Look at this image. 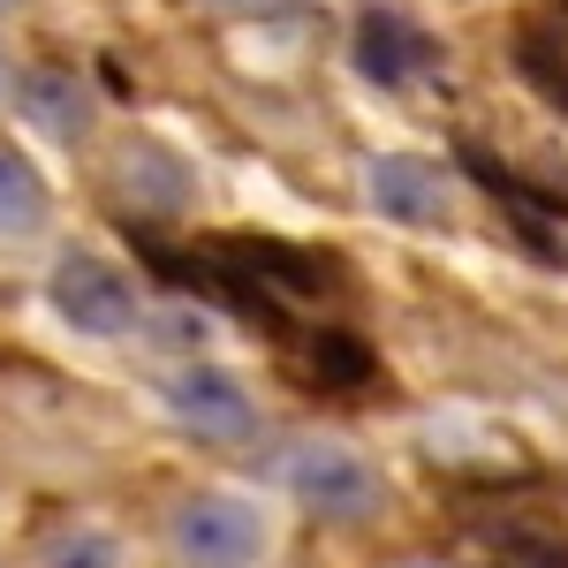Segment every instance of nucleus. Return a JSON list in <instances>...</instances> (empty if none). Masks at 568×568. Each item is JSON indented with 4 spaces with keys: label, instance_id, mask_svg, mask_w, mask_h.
<instances>
[{
    "label": "nucleus",
    "instance_id": "nucleus-1",
    "mask_svg": "<svg viewBox=\"0 0 568 568\" xmlns=\"http://www.w3.org/2000/svg\"><path fill=\"white\" fill-rule=\"evenodd\" d=\"M281 493L318 524H372L387 508L379 463L364 447H349V439H296L281 455Z\"/></svg>",
    "mask_w": 568,
    "mask_h": 568
},
{
    "label": "nucleus",
    "instance_id": "nucleus-2",
    "mask_svg": "<svg viewBox=\"0 0 568 568\" xmlns=\"http://www.w3.org/2000/svg\"><path fill=\"white\" fill-rule=\"evenodd\" d=\"M168 546L182 568H258L273 546V516H265L251 493H182L168 508Z\"/></svg>",
    "mask_w": 568,
    "mask_h": 568
},
{
    "label": "nucleus",
    "instance_id": "nucleus-3",
    "mask_svg": "<svg viewBox=\"0 0 568 568\" xmlns=\"http://www.w3.org/2000/svg\"><path fill=\"white\" fill-rule=\"evenodd\" d=\"M45 304L84 342H130L144 326V296H136V281L106 251H61L45 265Z\"/></svg>",
    "mask_w": 568,
    "mask_h": 568
},
{
    "label": "nucleus",
    "instance_id": "nucleus-4",
    "mask_svg": "<svg viewBox=\"0 0 568 568\" xmlns=\"http://www.w3.org/2000/svg\"><path fill=\"white\" fill-rule=\"evenodd\" d=\"M349 69L379 91H409L439 69V39L394 0H364L349 23Z\"/></svg>",
    "mask_w": 568,
    "mask_h": 568
},
{
    "label": "nucleus",
    "instance_id": "nucleus-5",
    "mask_svg": "<svg viewBox=\"0 0 568 568\" xmlns=\"http://www.w3.org/2000/svg\"><path fill=\"white\" fill-rule=\"evenodd\" d=\"M160 402H168V417H175L190 439H213V447H235V439L258 433V402H251V387H243L227 364H213V356L175 364V372L160 379Z\"/></svg>",
    "mask_w": 568,
    "mask_h": 568
},
{
    "label": "nucleus",
    "instance_id": "nucleus-6",
    "mask_svg": "<svg viewBox=\"0 0 568 568\" xmlns=\"http://www.w3.org/2000/svg\"><path fill=\"white\" fill-rule=\"evenodd\" d=\"M364 197H372V213L394 220V227H439L447 205H455L439 160H425V152H379V160L364 168Z\"/></svg>",
    "mask_w": 568,
    "mask_h": 568
},
{
    "label": "nucleus",
    "instance_id": "nucleus-7",
    "mask_svg": "<svg viewBox=\"0 0 568 568\" xmlns=\"http://www.w3.org/2000/svg\"><path fill=\"white\" fill-rule=\"evenodd\" d=\"M8 99H16V114H23L31 130L61 136V144H77V136L91 130V99H84V77H77V69H53V61L16 69Z\"/></svg>",
    "mask_w": 568,
    "mask_h": 568
},
{
    "label": "nucleus",
    "instance_id": "nucleus-8",
    "mask_svg": "<svg viewBox=\"0 0 568 568\" xmlns=\"http://www.w3.org/2000/svg\"><path fill=\"white\" fill-rule=\"evenodd\" d=\"M45 220H53V190H45L39 160L0 144V243H31L45 235Z\"/></svg>",
    "mask_w": 568,
    "mask_h": 568
},
{
    "label": "nucleus",
    "instance_id": "nucleus-9",
    "mask_svg": "<svg viewBox=\"0 0 568 568\" xmlns=\"http://www.w3.org/2000/svg\"><path fill=\"white\" fill-rule=\"evenodd\" d=\"M122 197L144 205V213H175L182 197H190V175H182L175 152H160V144H122Z\"/></svg>",
    "mask_w": 568,
    "mask_h": 568
},
{
    "label": "nucleus",
    "instance_id": "nucleus-10",
    "mask_svg": "<svg viewBox=\"0 0 568 568\" xmlns=\"http://www.w3.org/2000/svg\"><path fill=\"white\" fill-rule=\"evenodd\" d=\"M45 568H122V530L99 524V516H69L39 538Z\"/></svg>",
    "mask_w": 568,
    "mask_h": 568
},
{
    "label": "nucleus",
    "instance_id": "nucleus-11",
    "mask_svg": "<svg viewBox=\"0 0 568 568\" xmlns=\"http://www.w3.org/2000/svg\"><path fill=\"white\" fill-rule=\"evenodd\" d=\"M372 372V356L356 349L349 334H311V379H326V387H356Z\"/></svg>",
    "mask_w": 568,
    "mask_h": 568
},
{
    "label": "nucleus",
    "instance_id": "nucleus-12",
    "mask_svg": "<svg viewBox=\"0 0 568 568\" xmlns=\"http://www.w3.org/2000/svg\"><path fill=\"white\" fill-rule=\"evenodd\" d=\"M197 8H213V16H235V23H251V16H281L288 0H197Z\"/></svg>",
    "mask_w": 568,
    "mask_h": 568
},
{
    "label": "nucleus",
    "instance_id": "nucleus-13",
    "mask_svg": "<svg viewBox=\"0 0 568 568\" xmlns=\"http://www.w3.org/2000/svg\"><path fill=\"white\" fill-rule=\"evenodd\" d=\"M8 84H16V61H8V45H0V99H8Z\"/></svg>",
    "mask_w": 568,
    "mask_h": 568
},
{
    "label": "nucleus",
    "instance_id": "nucleus-14",
    "mask_svg": "<svg viewBox=\"0 0 568 568\" xmlns=\"http://www.w3.org/2000/svg\"><path fill=\"white\" fill-rule=\"evenodd\" d=\"M8 8H23V0H0V16H8Z\"/></svg>",
    "mask_w": 568,
    "mask_h": 568
},
{
    "label": "nucleus",
    "instance_id": "nucleus-15",
    "mask_svg": "<svg viewBox=\"0 0 568 568\" xmlns=\"http://www.w3.org/2000/svg\"><path fill=\"white\" fill-rule=\"evenodd\" d=\"M409 568H439V561H409Z\"/></svg>",
    "mask_w": 568,
    "mask_h": 568
}]
</instances>
